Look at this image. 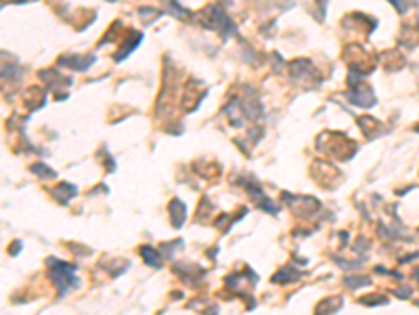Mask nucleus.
Masks as SVG:
<instances>
[{
    "instance_id": "obj_1",
    "label": "nucleus",
    "mask_w": 419,
    "mask_h": 315,
    "mask_svg": "<svg viewBox=\"0 0 419 315\" xmlns=\"http://www.w3.org/2000/svg\"><path fill=\"white\" fill-rule=\"evenodd\" d=\"M55 269H57L55 278H59L57 282L61 284V294H63L67 290V286H73V267H69L65 263H57Z\"/></svg>"
},
{
    "instance_id": "obj_3",
    "label": "nucleus",
    "mask_w": 419,
    "mask_h": 315,
    "mask_svg": "<svg viewBox=\"0 0 419 315\" xmlns=\"http://www.w3.org/2000/svg\"><path fill=\"white\" fill-rule=\"evenodd\" d=\"M415 278H419V271H415Z\"/></svg>"
},
{
    "instance_id": "obj_2",
    "label": "nucleus",
    "mask_w": 419,
    "mask_h": 315,
    "mask_svg": "<svg viewBox=\"0 0 419 315\" xmlns=\"http://www.w3.org/2000/svg\"><path fill=\"white\" fill-rule=\"evenodd\" d=\"M141 254H143V257L147 259V263H149V265H153V267H157V265H159V257L155 254V250H153V248L145 246V248L141 250Z\"/></svg>"
}]
</instances>
